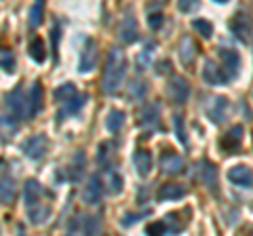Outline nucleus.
<instances>
[{"mask_svg": "<svg viewBox=\"0 0 253 236\" xmlns=\"http://www.w3.org/2000/svg\"><path fill=\"white\" fill-rule=\"evenodd\" d=\"M173 127H175V135L184 146H188V135H186V124H184V116L175 114L173 116Z\"/></svg>", "mask_w": 253, "mask_h": 236, "instance_id": "obj_30", "label": "nucleus"}, {"mask_svg": "<svg viewBox=\"0 0 253 236\" xmlns=\"http://www.w3.org/2000/svg\"><path fill=\"white\" fill-rule=\"evenodd\" d=\"M6 106H9L13 116H17V118H32L30 101H28V95H26V91H23V86H15L9 95H6Z\"/></svg>", "mask_w": 253, "mask_h": 236, "instance_id": "obj_3", "label": "nucleus"}, {"mask_svg": "<svg viewBox=\"0 0 253 236\" xmlns=\"http://www.w3.org/2000/svg\"><path fill=\"white\" fill-rule=\"evenodd\" d=\"M230 30L234 32V36L239 38V40L249 42L251 36H253V21H251V17H249L247 13L239 11L232 17V21H230Z\"/></svg>", "mask_w": 253, "mask_h": 236, "instance_id": "obj_4", "label": "nucleus"}, {"mask_svg": "<svg viewBox=\"0 0 253 236\" xmlns=\"http://www.w3.org/2000/svg\"><path fill=\"white\" fill-rule=\"evenodd\" d=\"M163 13H150L148 15V23H150V28L152 30H161V26H163Z\"/></svg>", "mask_w": 253, "mask_h": 236, "instance_id": "obj_37", "label": "nucleus"}, {"mask_svg": "<svg viewBox=\"0 0 253 236\" xmlns=\"http://www.w3.org/2000/svg\"><path fill=\"white\" fill-rule=\"evenodd\" d=\"M121 190H123V177L116 171H110V192L118 194Z\"/></svg>", "mask_w": 253, "mask_h": 236, "instance_id": "obj_35", "label": "nucleus"}, {"mask_svg": "<svg viewBox=\"0 0 253 236\" xmlns=\"http://www.w3.org/2000/svg\"><path fill=\"white\" fill-rule=\"evenodd\" d=\"M70 232H83V234H99L101 232V224L97 217H89V215H81L78 219H72L68 226Z\"/></svg>", "mask_w": 253, "mask_h": 236, "instance_id": "obj_7", "label": "nucleus"}, {"mask_svg": "<svg viewBox=\"0 0 253 236\" xmlns=\"http://www.w3.org/2000/svg\"><path fill=\"white\" fill-rule=\"evenodd\" d=\"M228 112H230V101H228L224 95H217L211 99V104L207 108V114H209V120L215 122V124H221L226 120Z\"/></svg>", "mask_w": 253, "mask_h": 236, "instance_id": "obj_6", "label": "nucleus"}, {"mask_svg": "<svg viewBox=\"0 0 253 236\" xmlns=\"http://www.w3.org/2000/svg\"><path fill=\"white\" fill-rule=\"evenodd\" d=\"M177 6L181 13H194L201 9V0H179Z\"/></svg>", "mask_w": 253, "mask_h": 236, "instance_id": "obj_33", "label": "nucleus"}, {"mask_svg": "<svg viewBox=\"0 0 253 236\" xmlns=\"http://www.w3.org/2000/svg\"><path fill=\"white\" fill-rule=\"evenodd\" d=\"M133 164H135V171L139 177H146L150 169H152V154H150L148 150H139L135 152V156H133Z\"/></svg>", "mask_w": 253, "mask_h": 236, "instance_id": "obj_20", "label": "nucleus"}, {"mask_svg": "<svg viewBox=\"0 0 253 236\" xmlns=\"http://www.w3.org/2000/svg\"><path fill=\"white\" fill-rule=\"evenodd\" d=\"M169 97H171V101L173 104H186L188 101V97H190V84H188V80L186 78H181V76H177V78H173V80L169 82Z\"/></svg>", "mask_w": 253, "mask_h": 236, "instance_id": "obj_9", "label": "nucleus"}, {"mask_svg": "<svg viewBox=\"0 0 253 236\" xmlns=\"http://www.w3.org/2000/svg\"><path fill=\"white\" fill-rule=\"evenodd\" d=\"M15 194H17V186L9 175H4L0 179V202H13Z\"/></svg>", "mask_w": 253, "mask_h": 236, "instance_id": "obj_23", "label": "nucleus"}, {"mask_svg": "<svg viewBox=\"0 0 253 236\" xmlns=\"http://www.w3.org/2000/svg\"><path fill=\"white\" fill-rule=\"evenodd\" d=\"M179 57L184 61V66H190L196 59V44L190 36H184L179 42Z\"/></svg>", "mask_w": 253, "mask_h": 236, "instance_id": "obj_21", "label": "nucleus"}, {"mask_svg": "<svg viewBox=\"0 0 253 236\" xmlns=\"http://www.w3.org/2000/svg\"><path fill=\"white\" fill-rule=\"evenodd\" d=\"M123 124H125V114L121 110H110L108 118H106V129L110 133H118L123 129Z\"/></svg>", "mask_w": 253, "mask_h": 236, "instance_id": "obj_24", "label": "nucleus"}, {"mask_svg": "<svg viewBox=\"0 0 253 236\" xmlns=\"http://www.w3.org/2000/svg\"><path fill=\"white\" fill-rule=\"evenodd\" d=\"M76 93H78L76 86L66 82V84H61L59 89H55V99H57V104H63V101H68L70 97H74Z\"/></svg>", "mask_w": 253, "mask_h": 236, "instance_id": "obj_27", "label": "nucleus"}, {"mask_svg": "<svg viewBox=\"0 0 253 236\" xmlns=\"http://www.w3.org/2000/svg\"><path fill=\"white\" fill-rule=\"evenodd\" d=\"M241 141H243V127H241V124H234V127L228 131L224 137H221L219 146H221V150H224V152L232 154V152H236L241 148Z\"/></svg>", "mask_w": 253, "mask_h": 236, "instance_id": "obj_13", "label": "nucleus"}, {"mask_svg": "<svg viewBox=\"0 0 253 236\" xmlns=\"http://www.w3.org/2000/svg\"><path fill=\"white\" fill-rule=\"evenodd\" d=\"M199 175H201V182L209 188V190L217 192V167L211 162H201L199 164Z\"/></svg>", "mask_w": 253, "mask_h": 236, "instance_id": "obj_16", "label": "nucleus"}, {"mask_svg": "<svg viewBox=\"0 0 253 236\" xmlns=\"http://www.w3.org/2000/svg\"><path fill=\"white\" fill-rule=\"evenodd\" d=\"M192 28H194L203 38H211V36H213V26H211V21H207V19H194V21H192Z\"/></svg>", "mask_w": 253, "mask_h": 236, "instance_id": "obj_31", "label": "nucleus"}, {"mask_svg": "<svg viewBox=\"0 0 253 236\" xmlns=\"http://www.w3.org/2000/svg\"><path fill=\"white\" fill-rule=\"evenodd\" d=\"M186 196V188L181 184H165L161 190H158V200L169 202V200H177Z\"/></svg>", "mask_w": 253, "mask_h": 236, "instance_id": "obj_19", "label": "nucleus"}, {"mask_svg": "<svg viewBox=\"0 0 253 236\" xmlns=\"http://www.w3.org/2000/svg\"><path fill=\"white\" fill-rule=\"evenodd\" d=\"M146 232L148 234H167V224H165V219L163 222H154L146 228Z\"/></svg>", "mask_w": 253, "mask_h": 236, "instance_id": "obj_36", "label": "nucleus"}, {"mask_svg": "<svg viewBox=\"0 0 253 236\" xmlns=\"http://www.w3.org/2000/svg\"><path fill=\"white\" fill-rule=\"evenodd\" d=\"M146 91H148V86L141 82V80H135L131 84V97H133V101H137V99H144V95H146Z\"/></svg>", "mask_w": 253, "mask_h": 236, "instance_id": "obj_34", "label": "nucleus"}, {"mask_svg": "<svg viewBox=\"0 0 253 236\" xmlns=\"http://www.w3.org/2000/svg\"><path fill=\"white\" fill-rule=\"evenodd\" d=\"M101 194H104V186H101V179L97 175L91 177L89 186L84 188V194H83V200L86 204H97L101 200Z\"/></svg>", "mask_w": 253, "mask_h": 236, "instance_id": "obj_17", "label": "nucleus"}, {"mask_svg": "<svg viewBox=\"0 0 253 236\" xmlns=\"http://www.w3.org/2000/svg\"><path fill=\"white\" fill-rule=\"evenodd\" d=\"M125 76H126L125 53L121 49H112L108 55V66H106V72H104V91L108 95H114V93L121 91Z\"/></svg>", "mask_w": 253, "mask_h": 236, "instance_id": "obj_2", "label": "nucleus"}, {"mask_svg": "<svg viewBox=\"0 0 253 236\" xmlns=\"http://www.w3.org/2000/svg\"><path fill=\"white\" fill-rule=\"evenodd\" d=\"M23 154L28 156V158L32 160H41L42 156L46 154V150H49V139H46V135H34L30 137L28 141H23Z\"/></svg>", "mask_w": 253, "mask_h": 236, "instance_id": "obj_5", "label": "nucleus"}, {"mask_svg": "<svg viewBox=\"0 0 253 236\" xmlns=\"http://www.w3.org/2000/svg\"><path fill=\"white\" fill-rule=\"evenodd\" d=\"M203 76H205V80H207L209 84H228V82H230L226 70H221L219 66L213 64V61H207V64H205Z\"/></svg>", "mask_w": 253, "mask_h": 236, "instance_id": "obj_15", "label": "nucleus"}, {"mask_svg": "<svg viewBox=\"0 0 253 236\" xmlns=\"http://www.w3.org/2000/svg\"><path fill=\"white\" fill-rule=\"evenodd\" d=\"M152 55H154V42H148L146 49L137 55V70H139V72L150 66V59H152Z\"/></svg>", "mask_w": 253, "mask_h": 236, "instance_id": "obj_29", "label": "nucleus"}, {"mask_svg": "<svg viewBox=\"0 0 253 236\" xmlns=\"http://www.w3.org/2000/svg\"><path fill=\"white\" fill-rule=\"evenodd\" d=\"M118 36H121V40L125 44H131V42H135L137 40V21L135 17H133L131 13H126L125 15V19L121 21V28H118Z\"/></svg>", "mask_w": 253, "mask_h": 236, "instance_id": "obj_11", "label": "nucleus"}, {"mask_svg": "<svg viewBox=\"0 0 253 236\" xmlns=\"http://www.w3.org/2000/svg\"><path fill=\"white\" fill-rule=\"evenodd\" d=\"M141 116H144V118H141V122H144L146 127H150V124H156V120H158V106H150V108H146Z\"/></svg>", "mask_w": 253, "mask_h": 236, "instance_id": "obj_32", "label": "nucleus"}, {"mask_svg": "<svg viewBox=\"0 0 253 236\" xmlns=\"http://www.w3.org/2000/svg\"><path fill=\"white\" fill-rule=\"evenodd\" d=\"M42 186L36 179H28L23 188V202H26V213L34 226H42L51 215L49 204H42Z\"/></svg>", "mask_w": 253, "mask_h": 236, "instance_id": "obj_1", "label": "nucleus"}, {"mask_svg": "<svg viewBox=\"0 0 253 236\" xmlns=\"http://www.w3.org/2000/svg\"><path fill=\"white\" fill-rule=\"evenodd\" d=\"M219 57L221 61H224V66H226V74L228 78H236L239 76V70H241V55L236 53V49H230V46H221L219 49Z\"/></svg>", "mask_w": 253, "mask_h": 236, "instance_id": "obj_8", "label": "nucleus"}, {"mask_svg": "<svg viewBox=\"0 0 253 236\" xmlns=\"http://www.w3.org/2000/svg\"><path fill=\"white\" fill-rule=\"evenodd\" d=\"M28 101H30V112H32V118H34L42 108V86L41 82H34L30 89V95H28Z\"/></svg>", "mask_w": 253, "mask_h": 236, "instance_id": "obj_22", "label": "nucleus"}, {"mask_svg": "<svg viewBox=\"0 0 253 236\" xmlns=\"http://www.w3.org/2000/svg\"><path fill=\"white\" fill-rule=\"evenodd\" d=\"M228 179H230L234 186L253 188V173L247 164H236V167H232L230 173H228Z\"/></svg>", "mask_w": 253, "mask_h": 236, "instance_id": "obj_12", "label": "nucleus"}, {"mask_svg": "<svg viewBox=\"0 0 253 236\" xmlns=\"http://www.w3.org/2000/svg\"><path fill=\"white\" fill-rule=\"evenodd\" d=\"M84 101H86V97L84 95H81V93H76L74 97H70L68 101H63V108H61V112L57 114V120H61V118H68V116H72V114H76V112H81V108L84 106Z\"/></svg>", "mask_w": 253, "mask_h": 236, "instance_id": "obj_18", "label": "nucleus"}, {"mask_svg": "<svg viewBox=\"0 0 253 236\" xmlns=\"http://www.w3.org/2000/svg\"><path fill=\"white\" fill-rule=\"evenodd\" d=\"M156 72H158V74H169V72H171V61H167V59H165L163 64H158Z\"/></svg>", "mask_w": 253, "mask_h": 236, "instance_id": "obj_39", "label": "nucleus"}, {"mask_svg": "<svg viewBox=\"0 0 253 236\" xmlns=\"http://www.w3.org/2000/svg\"><path fill=\"white\" fill-rule=\"evenodd\" d=\"M135 222H139V215H125V219H123V228H129V226H133V224H135Z\"/></svg>", "mask_w": 253, "mask_h": 236, "instance_id": "obj_38", "label": "nucleus"}, {"mask_svg": "<svg viewBox=\"0 0 253 236\" xmlns=\"http://www.w3.org/2000/svg\"><path fill=\"white\" fill-rule=\"evenodd\" d=\"M97 44H95L93 40H86L84 42V49L81 53V61H78V70H81L83 74L91 72V70H95V66H97Z\"/></svg>", "mask_w": 253, "mask_h": 236, "instance_id": "obj_10", "label": "nucleus"}, {"mask_svg": "<svg viewBox=\"0 0 253 236\" xmlns=\"http://www.w3.org/2000/svg\"><path fill=\"white\" fill-rule=\"evenodd\" d=\"M161 171L167 175H177L184 171V158L175 152H165L161 156Z\"/></svg>", "mask_w": 253, "mask_h": 236, "instance_id": "obj_14", "label": "nucleus"}, {"mask_svg": "<svg viewBox=\"0 0 253 236\" xmlns=\"http://www.w3.org/2000/svg\"><path fill=\"white\" fill-rule=\"evenodd\" d=\"M30 57L34 59L36 64H44V59H46V49H44L42 38H32V42H30Z\"/></svg>", "mask_w": 253, "mask_h": 236, "instance_id": "obj_25", "label": "nucleus"}, {"mask_svg": "<svg viewBox=\"0 0 253 236\" xmlns=\"http://www.w3.org/2000/svg\"><path fill=\"white\" fill-rule=\"evenodd\" d=\"M0 70H4V72H9V74L15 72V55H13V51L2 49V46H0Z\"/></svg>", "mask_w": 253, "mask_h": 236, "instance_id": "obj_26", "label": "nucleus"}, {"mask_svg": "<svg viewBox=\"0 0 253 236\" xmlns=\"http://www.w3.org/2000/svg\"><path fill=\"white\" fill-rule=\"evenodd\" d=\"M215 2H230V0H215Z\"/></svg>", "mask_w": 253, "mask_h": 236, "instance_id": "obj_40", "label": "nucleus"}, {"mask_svg": "<svg viewBox=\"0 0 253 236\" xmlns=\"http://www.w3.org/2000/svg\"><path fill=\"white\" fill-rule=\"evenodd\" d=\"M42 11H44V0H36V4L30 11V26L38 28L42 23Z\"/></svg>", "mask_w": 253, "mask_h": 236, "instance_id": "obj_28", "label": "nucleus"}]
</instances>
